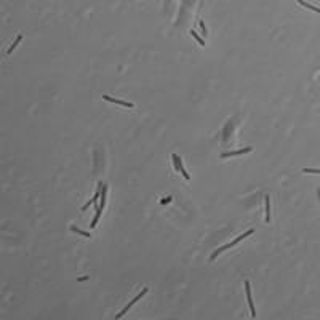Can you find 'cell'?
Returning <instances> with one entry per match:
<instances>
[{
    "label": "cell",
    "mask_w": 320,
    "mask_h": 320,
    "mask_svg": "<svg viewBox=\"0 0 320 320\" xmlns=\"http://www.w3.org/2000/svg\"><path fill=\"white\" fill-rule=\"evenodd\" d=\"M147 291H149V288H147V287H146V288H143V290H141V293H140V295H136V296H135V298H133V299H131V301H130V302L127 304V306H125V307H123V309H122V311H120V312H119V314L115 315V317H117V318H120L122 315H125V314L128 312V309L131 307V306H133L135 302H138V301H140V299H141V298H143V296H144V295L147 293Z\"/></svg>",
    "instance_id": "6da1fadb"
},
{
    "label": "cell",
    "mask_w": 320,
    "mask_h": 320,
    "mask_svg": "<svg viewBox=\"0 0 320 320\" xmlns=\"http://www.w3.org/2000/svg\"><path fill=\"white\" fill-rule=\"evenodd\" d=\"M245 295H246V301L250 306V312H251V317H256V311H255V302H253V296H251V287H250V282L245 280Z\"/></svg>",
    "instance_id": "7a4b0ae2"
},
{
    "label": "cell",
    "mask_w": 320,
    "mask_h": 320,
    "mask_svg": "<svg viewBox=\"0 0 320 320\" xmlns=\"http://www.w3.org/2000/svg\"><path fill=\"white\" fill-rule=\"evenodd\" d=\"M103 99L107 101V103H114V104H117V106L128 107V109L133 107V103H127V101H122V99H115V98H112V96H107V94H103Z\"/></svg>",
    "instance_id": "3957f363"
},
{
    "label": "cell",
    "mask_w": 320,
    "mask_h": 320,
    "mask_svg": "<svg viewBox=\"0 0 320 320\" xmlns=\"http://www.w3.org/2000/svg\"><path fill=\"white\" fill-rule=\"evenodd\" d=\"M246 152H251V147H243V149H239V150L224 152V154H221V159H226V157H232V155H242V154H246Z\"/></svg>",
    "instance_id": "277c9868"
},
{
    "label": "cell",
    "mask_w": 320,
    "mask_h": 320,
    "mask_svg": "<svg viewBox=\"0 0 320 320\" xmlns=\"http://www.w3.org/2000/svg\"><path fill=\"white\" fill-rule=\"evenodd\" d=\"M103 210H104V208L98 206V210H96V215H94V218H93V221H91V224H90V227H91V229H94V227H96V224H98V221H99V218H101Z\"/></svg>",
    "instance_id": "5b68a950"
},
{
    "label": "cell",
    "mask_w": 320,
    "mask_h": 320,
    "mask_svg": "<svg viewBox=\"0 0 320 320\" xmlns=\"http://www.w3.org/2000/svg\"><path fill=\"white\" fill-rule=\"evenodd\" d=\"M171 159H173V163H175V170H176V171H181V168H183V162H181L179 155H178V154H173Z\"/></svg>",
    "instance_id": "8992f818"
},
{
    "label": "cell",
    "mask_w": 320,
    "mask_h": 320,
    "mask_svg": "<svg viewBox=\"0 0 320 320\" xmlns=\"http://www.w3.org/2000/svg\"><path fill=\"white\" fill-rule=\"evenodd\" d=\"M264 203H266V221L269 222L271 221V199H269V196L264 197Z\"/></svg>",
    "instance_id": "52a82bcc"
},
{
    "label": "cell",
    "mask_w": 320,
    "mask_h": 320,
    "mask_svg": "<svg viewBox=\"0 0 320 320\" xmlns=\"http://www.w3.org/2000/svg\"><path fill=\"white\" fill-rule=\"evenodd\" d=\"M296 2L299 3V5H302V7H306V8H309V10H312V11H315V13H320V8L318 7H314V5H311V3H307L306 0H296Z\"/></svg>",
    "instance_id": "ba28073f"
},
{
    "label": "cell",
    "mask_w": 320,
    "mask_h": 320,
    "mask_svg": "<svg viewBox=\"0 0 320 320\" xmlns=\"http://www.w3.org/2000/svg\"><path fill=\"white\" fill-rule=\"evenodd\" d=\"M21 40H23V35L19 34V35L16 37V40H15V42H13V43L10 45V48L7 50V54H10V53H13V50H15V48H16V47L19 45V42H21Z\"/></svg>",
    "instance_id": "9c48e42d"
},
{
    "label": "cell",
    "mask_w": 320,
    "mask_h": 320,
    "mask_svg": "<svg viewBox=\"0 0 320 320\" xmlns=\"http://www.w3.org/2000/svg\"><path fill=\"white\" fill-rule=\"evenodd\" d=\"M106 196H107V187L103 186V192H101V199H99V206L104 208L106 206Z\"/></svg>",
    "instance_id": "30bf717a"
},
{
    "label": "cell",
    "mask_w": 320,
    "mask_h": 320,
    "mask_svg": "<svg viewBox=\"0 0 320 320\" xmlns=\"http://www.w3.org/2000/svg\"><path fill=\"white\" fill-rule=\"evenodd\" d=\"M71 231H72V232H77V234H80V235H83V237H87V239L91 237V234H90V232H87V231H80V229L75 227V226H71Z\"/></svg>",
    "instance_id": "8fae6325"
},
{
    "label": "cell",
    "mask_w": 320,
    "mask_h": 320,
    "mask_svg": "<svg viewBox=\"0 0 320 320\" xmlns=\"http://www.w3.org/2000/svg\"><path fill=\"white\" fill-rule=\"evenodd\" d=\"M190 35H192L194 38H196V40L199 42V45H200V47H205V40H203V38H202V37H200V35H199L196 31H190Z\"/></svg>",
    "instance_id": "7c38bea8"
},
{
    "label": "cell",
    "mask_w": 320,
    "mask_h": 320,
    "mask_svg": "<svg viewBox=\"0 0 320 320\" xmlns=\"http://www.w3.org/2000/svg\"><path fill=\"white\" fill-rule=\"evenodd\" d=\"M302 171H304V173H312V175H320V170H318V168H304Z\"/></svg>",
    "instance_id": "4fadbf2b"
},
{
    "label": "cell",
    "mask_w": 320,
    "mask_h": 320,
    "mask_svg": "<svg viewBox=\"0 0 320 320\" xmlns=\"http://www.w3.org/2000/svg\"><path fill=\"white\" fill-rule=\"evenodd\" d=\"M181 173H183V176L186 178V181H190V176H189V173L186 171V168H184V166H183V168H181Z\"/></svg>",
    "instance_id": "5bb4252c"
},
{
    "label": "cell",
    "mask_w": 320,
    "mask_h": 320,
    "mask_svg": "<svg viewBox=\"0 0 320 320\" xmlns=\"http://www.w3.org/2000/svg\"><path fill=\"white\" fill-rule=\"evenodd\" d=\"M171 202V197H165L163 200H160V205H166V203H170Z\"/></svg>",
    "instance_id": "9a60e30c"
},
{
    "label": "cell",
    "mask_w": 320,
    "mask_h": 320,
    "mask_svg": "<svg viewBox=\"0 0 320 320\" xmlns=\"http://www.w3.org/2000/svg\"><path fill=\"white\" fill-rule=\"evenodd\" d=\"M85 280H88L87 275H85V277H79V279H77V282H85Z\"/></svg>",
    "instance_id": "2e32d148"
},
{
    "label": "cell",
    "mask_w": 320,
    "mask_h": 320,
    "mask_svg": "<svg viewBox=\"0 0 320 320\" xmlns=\"http://www.w3.org/2000/svg\"><path fill=\"white\" fill-rule=\"evenodd\" d=\"M318 199H320V189H318Z\"/></svg>",
    "instance_id": "e0dca14e"
}]
</instances>
